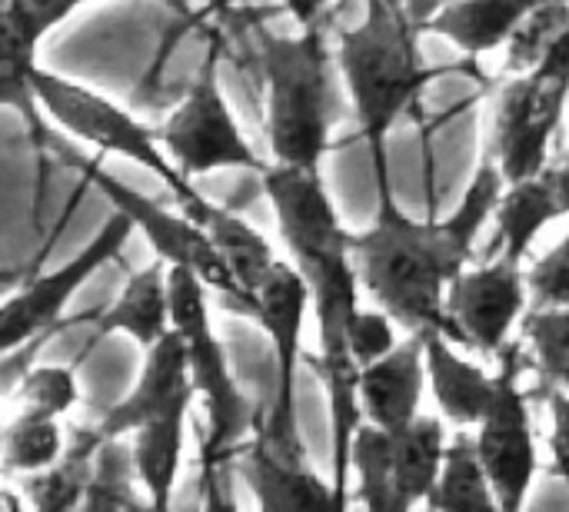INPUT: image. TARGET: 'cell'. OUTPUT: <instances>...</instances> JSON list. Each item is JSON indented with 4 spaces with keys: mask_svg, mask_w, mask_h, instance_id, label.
Masks as SVG:
<instances>
[{
    "mask_svg": "<svg viewBox=\"0 0 569 512\" xmlns=\"http://www.w3.org/2000/svg\"><path fill=\"white\" fill-rule=\"evenodd\" d=\"M567 107L569 70L553 60H537L500 87L487 150L500 163L507 183L530 180L543 170Z\"/></svg>",
    "mask_w": 569,
    "mask_h": 512,
    "instance_id": "cell-10",
    "label": "cell"
},
{
    "mask_svg": "<svg viewBox=\"0 0 569 512\" xmlns=\"http://www.w3.org/2000/svg\"><path fill=\"white\" fill-rule=\"evenodd\" d=\"M397 343H400L397 320L387 310H380V307H360L357 310V317L350 323V353L360 363V370L383 360Z\"/></svg>",
    "mask_w": 569,
    "mask_h": 512,
    "instance_id": "cell-31",
    "label": "cell"
},
{
    "mask_svg": "<svg viewBox=\"0 0 569 512\" xmlns=\"http://www.w3.org/2000/svg\"><path fill=\"white\" fill-rule=\"evenodd\" d=\"M10 3H13V0H0V17L7 13V7H10Z\"/></svg>",
    "mask_w": 569,
    "mask_h": 512,
    "instance_id": "cell-37",
    "label": "cell"
},
{
    "mask_svg": "<svg viewBox=\"0 0 569 512\" xmlns=\"http://www.w3.org/2000/svg\"><path fill=\"white\" fill-rule=\"evenodd\" d=\"M493 220H497V240H493L497 250L493 253H503V257L523 263L530 257L533 240L553 220H560V207H557L553 193L547 190V183L540 177H530V180L507 183V190L493 210Z\"/></svg>",
    "mask_w": 569,
    "mask_h": 512,
    "instance_id": "cell-25",
    "label": "cell"
},
{
    "mask_svg": "<svg viewBox=\"0 0 569 512\" xmlns=\"http://www.w3.org/2000/svg\"><path fill=\"white\" fill-rule=\"evenodd\" d=\"M530 307H569V233L527 270Z\"/></svg>",
    "mask_w": 569,
    "mask_h": 512,
    "instance_id": "cell-32",
    "label": "cell"
},
{
    "mask_svg": "<svg viewBox=\"0 0 569 512\" xmlns=\"http://www.w3.org/2000/svg\"><path fill=\"white\" fill-rule=\"evenodd\" d=\"M547 190L553 193L557 207H560V217H569V150L563 153H550V160L543 163V170L537 173Z\"/></svg>",
    "mask_w": 569,
    "mask_h": 512,
    "instance_id": "cell-34",
    "label": "cell"
},
{
    "mask_svg": "<svg viewBox=\"0 0 569 512\" xmlns=\"http://www.w3.org/2000/svg\"><path fill=\"white\" fill-rule=\"evenodd\" d=\"M47 147H53L70 163V170L80 173V180L90 183L113 207V213H120L147 240V247L153 250L157 260H163L167 267H187L190 273H197L210 287V293L223 297V303L233 313L247 317V297H243L240 283L233 280V273L227 270L210 233L197 220H190L180 207L170 210V207H163L143 193H137L133 187L117 180L110 170H103L97 160L80 157L70 147H63L57 137H47Z\"/></svg>",
    "mask_w": 569,
    "mask_h": 512,
    "instance_id": "cell-7",
    "label": "cell"
},
{
    "mask_svg": "<svg viewBox=\"0 0 569 512\" xmlns=\"http://www.w3.org/2000/svg\"><path fill=\"white\" fill-rule=\"evenodd\" d=\"M237 476L247 483L260 510H337L343 506L333 483H327L313 466L307 450L280 446L260 430L237 446L230 456Z\"/></svg>",
    "mask_w": 569,
    "mask_h": 512,
    "instance_id": "cell-14",
    "label": "cell"
},
{
    "mask_svg": "<svg viewBox=\"0 0 569 512\" xmlns=\"http://www.w3.org/2000/svg\"><path fill=\"white\" fill-rule=\"evenodd\" d=\"M377 210L373 223L353 233V263L373 307L387 310L407 333L447 337V290L453 277L477 263V230L457 213L447 220H413L393 190L390 157L370 160Z\"/></svg>",
    "mask_w": 569,
    "mask_h": 512,
    "instance_id": "cell-2",
    "label": "cell"
},
{
    "mask_svg": "<svg viewBox=\"0 0 569 512\" xmlns=\"http://www.w3.org/2000/svg\"><path fill=\"white\" fill-rule=\"evenodd\" d=\"M550 0H457L423 20V33H440L470 60L507 47L517 30Z\"/></svg>",
    "mask_w": 569,
    "mask_h": 512,
    "instance_id": "cell-21",
    "label": "cell"
},
{
    "mask_svg": "<svg viewBox=\"0 0 569 512\" xmlns=\"http://www.w3.org/2000/svg\"><path fill=\"white\" fill-rule=\"evenodd\" d=\"M427 510H500L473 433L450 436Z\"/></svg>",
    "mask_w": 569,
    "mask_h": 512,
    "instance_id": "cell-27",
    "label": "cell"
},
{
    "mask_svg": "<svg viewBox=\"0 0 569 512\" xmlns=\"http://www.w3.org/2000/svg\"><path fill=\"white\" fill-rule=\"evenodd\" d=\"M260 70L267 93V147L273 163L323 170V160L333 150V53L323 27H300L297 33L263 30Z\"/></svg>",
    "mask_w": 569,
    "mask_h": 512,
    "instance_id": "cell-4",
    "label": "cell"
},
{
    "mask_svg": "<svg viewBox=\"0 0 569 512\" xmlns=\"http://www.w3.org/2000/svg\"><path fill=\"white\" fill-rule=\"evenodd\" d=\"M160 147L187 180H200L220 170H253L267 163L243 137L230 100L220 83V43L213 40L200 60L197 77L190 80L180 103L157 127Z\"/></svg>",
    "mask_w": 569,
    "mask_h": 512,
    "instance_id": "cell-8",
    "label": "cell"
},
{
    "mask_svg": "<svg viewBox=\"0 0 569 512\" xmlns=\"http://www.w3.org/2000/svg\"><path fill=\"white\" fill-rule=\"evenodd\" d=\"M170 327L183 340L190 383L207 410L203 470L213 476L250 436L257 410L230 373L227 350L213 330L210 287L187 267H170Z\"/></svg>",
    "mask_w": 569,
    "mask_h": 512,
    "instance_id": "cell-6",
    "label": "cell"
},
{
    "mask_svg": "<svg viewBox=\"0 0 569 512\" xmlns=\"http://www.w3.org/2000/svg\"><path fill=\"white\" fill-rule=\"evenodd\" d=\"M420 20L407 0H367L363 20L340 33L337 67L357 110L370 160L390 157L387 140L410 107L420 103L433 70L420 50Z\"/></svg>",
    "mask_w": 569,
    "mask_h": 512,
    "instance_id": "cell-3",
    "label": "cell"
},
{
    "mask_svg": "<svg viewBox=\"0 0 569 512\" xmlns=\"http://www.w3.org/2000/svg\"><path fill=\"white\" fill-rule=\"evenodd\" d=\"M130 233L133 227L120 213H113L73 260L50 273L33 277L13 297H7L0 303V357L37 347L47 337H53L63 323V310L73 300V293L123 253Z\"/></svg>",
    "mask_w": 569,
    "mask_h": 512,
    "instance_id": "cell-12",
    "label": "cell"
},
{
    "mask_svg": "<svg viewBox=\"0 0 569 512\" xmlns=\"http://www.w3.org/2000/svg\"><path fill=\"white\" fill-rule=\"evenodd\" d=\"M197 223L210 233L213 247L220 250L227 270L233 273V280L240 283L243 297H247V310H250V293L257 290V283L270 273V267L280 260L273 253V243L253 227L247 223L240 213H233L230 207H220L213 200L203 203Z\"/></svg>",
    "mask_w": 569,
    "mask_h": 512,
    "instance_id": "cell-24",
    "label": "cell"
},
{
    "mask_svg": "<svg viewBox=\"0 0 569 512\" xmlns=\"http://www.w3.org/2000/svg\"><path fill=\"white\" fill-rule=\"evenodd\" d=\"M423 357H427V386L440 406V416L460 430H473L490 406L493 373L467 360L460 347L437 330L423 333Z\"/></svg>",
    "mask_w": 569,
    "mask_h": 512,
    "instance_id": "cell-20",
    "label": "cell"
},
{
    "mask_svg": "<svg viewBox=\"0 0 569 512\" xmlns=\"http://www.w3.org/2000/svg\"><path fill=\"white\" fill-rule=\"evenodd\" d=\"M100 440L103 436L97 433L93 423L70 426L63 453L47 470L17 480L23 503L37 512L80 510L87 486H90V476H93V456H97Z\"/></svg>",
    "mask_w": 569,
    "mask_h": 512,
    "instance_id": "cell-23",
    "label": "cell"
},
{
    "mask_svg": "<svg viewBox=\"0 0 569 512\" xmlns=\"http://www.w3.org/2000/svg\"><path fill=\"white\" fill-rule=\"evenodd\" d=\"M310 313V287L293 260H277L250 293L247 317L267 333L277 367L273 400L257 410L253 430L293 450H307L300 433V370H303V323Z\"/></svg>",
    "mask_w": 569,
    "mask_h": 512,
    "instance_id": "cell-9",
    "label": "cell"
},
{
    "mask_svg": "<svg viewBox=\"0 0 569 512\" xmlns=\"http://www.w3.org/2000/svg\"><path fill=\"white\" fill-rule=\"evenodd\" d=\"M277 3L293 17L297 27H317L323 10L330 7V0H277Z\"/></svg>",
    "mask_w": 569,
    "mask_h": 512,
    "instance_id": "cell-35",
    "label": "cell"
},
{
    "mask_svg": "<svg viewBox=\"0 0 569 512\" xmlns=\"http://www.w3.org/2000/svg\"><path fill=\"white\" fill-rule=\"evenodd\" d=\"M550 406V476L569 483V390H537Z\"/></svg>",
    "mask_w": 569,
    "mask_h": 512,
    "instance_id": "cell-33",
    "label": "cell"
},
{
    "mask_svg": "<svg viewBox=\"0 0 569 512\" xmlns=\"http://www.w3.org/2000/svg\"><path fill=\"white\" fill-rule=\"evenodd\" d=\"M263 193L277 217V230L290 260L310 287V313L317 320V357H310L330 406V466L340 503H350V443L363 423L360 363L350 353V323L360 303V277L353 263V233L343 227L327 190L323 170L267 163L260 170Z\"/></svg>",
    "mask_w": 569,
    "mask_h": 512,
    "instance_id": "cell-1",
    "label": "cell"
},
{
    "mask_svg": "<svg viewBox=\"0 0 569 512\" xmlns=\"http://www.w3.org/2000/svg\"><path fill=\"white\" fill-rule=\"evenodd\" d=\"M193 403H197V390H187L173 403H167L163 410L147 416L127 436L130 453H133V466H137V476H140V486L147 493L150 510H167L173 503Z\"/></svg>",
    "mask_w": 569,
    "mask_h": 512,
    "instance_id": "cell-18",
    "label": "cell"
},
{
    "mask_svg": "<svg viewBox=\"0 0 569 512\" xmlns=\"http://www.w3.org/2000/svg\"><path fill=\"white\" fill-rule=\"evenodd\" d=\"M520 337L533 350L540 390H569V307H530Z\"/></svg>",
    "mask_w": 569,
    "mask_h": 512,
    "instance_id": "cell-29",
    "label": "cell"
},
{
    "mask_svg": "<svg viewBox=\"0 0 569 512\" xmlns=\"http://www.w3.org/2000/svg\"><path fill=\"white\" fill-rule=\"evenodd\" d=\"M450 433L440 416L420 413L403 430H390V460H393V506L397 512L427 506L443 453H447Z\"/></svg>",
    "mask_w": 569,
    "mask_h": 512,
    "instance_id": "cell-22",
    "label": "cell"
},
{
    "mask_svg": "<svg viewBox=\"0 0 569 512\" xmlns=\"http://www.w3.org/2000/svg\"><path fill=\"white\" fill-rule=\"evenodd\" d=\"M500 370L493 373V396L480 423L473 426V440L480 460L490 473V486L497 493L500 512H517L527 506L530 490L540 473V446L530 420V393L520 386V340L507 343L500 353Z\"/></svg>",
    "mask_w": 569,
    "mask_h": 512,
    "instance_id": "cell-11",
    "label": "cell"
},
{
    "mask_svg": "<svg viewBox=\"0 0 569 512\" xmlns=\"http://www.w3.org/2000/svg\"><path fill=\"white\" fill-rule=\"evenodd\" d=\"M30 93H33L37 110L47 120H53L60 130H67L73 140L87 143L97 153H113V157L130 160L133 167L153 173L170 190L173 207H180L190 220L200 217V210L210 197H203L193 187V180H187L173 167V160L160 147L157 130L147 127L140 117H133L127 107H120L117 100L97 93L93 87H87L80 80L43 70L40 63L30 70Z\"/></svg>",
    "mask_w": 569,
    "mask_h": 512,
    "instance_id": "cell-5",
    "label": "cell"
},
{
    "mask_svg": "<svg viewBox=\"0 0 569 512\" xmlns=\"http://www.w3.org/2000/svg\"><path fill=\"white\" fill-rule=\"evenodd\" d=\"M87 3L97 0H13L0 17V107H17L33 130L43 127V113L30 93L40 40Z\"/></svg>",
    "mask_w": 569,
    "mask_h": 512,
    "instance_id": "cell-15",
    "label": "cell"
},
{
    "mask_svg": "<svg viewBox=\"0 0 569 512\" xmlns=\"http://www.w3.org/2000/svg\"><path fill=\"white\" fill-rule=\"evenodd\" d=\"M170 333V267L163 260L137 270L117 300L93 317V343L103 337H127L140 347H153Z\"/></svg>",
    "mask_w": 569,
    "mask_h": 512,
    "instance_id": "cell-19",
    "label": "cell"
},
{
    "mask_svg": "<svg viewBox=\"0 0 569 512\" xmlns=\"http://www.w3.org/2000/svg\"><path fill=\"white\" fill-rule=\"evenodd\" d=\"M447 337L477 353L497 357L530 310L523 263L493 253L487 263L463 267L447 290Z\"/></svg>",
    "mask_w": 569,
    "mask_h": 512,
    "instance_id": "cell-13",
    "label": "cell"
},
{
    "mask_svg": "<svg viewBox=\"0 0 569 512\" xmlns=\"http://www.w3.org/2000/svg\"><path fill=\"white\" fill-rule=\"evenodd\" d=\"M137 506H150V503H147V493H143L137 466H133L130 440L107 436L97 446L93 476H90L80 510H137Z\"/></svg>",
    "mask_w": 569,
    "mask_h": 512,
    "instance_id": "cell-28",
    "label": "cell"
},
{
    "mask_svg": "<svg viewBox=\"0 0 569 512\" xmlns=\"http://www.w3.org/2000/svg\"><path fill=\"white\" fill-rule=\"evenodd\" d=\"M67 446L60 416L20 410L0 426V480H20L47 470Z\"/></svg>",
    "mask_w": 569,
    "mask_h": 512,
    "instance_id": "cell-26",
    "label": "cell"
},
{
    "mask_svg": "<svg viewBox=\"0 0 569 512\" xmlns=\"http://www.w3.org/2000/svg\"><path fill=\"white\" fill-rule=\"evenodd\" d=\"M330 3H333V0H330Z\"/></svg>",
    "mask_w": 569,
    "mask_h": 512,
    "instance_id": "cell-38",
    "label": "cell"
},
{
    "mask_svg": "<svg viewBox=\"0 0 569 512\" xmlns=\"http://www.w3.org/2000/svg\"><path fill=\"white\" fill-rule=\"evenodd\" d=\"M187 390H193L187 350H183V340L170 327L167 337H160L153 347L143 350V363H140L133 390L123 400H117L93 426L103 440L107 436H130L147 416H153L157 410H163L167 403H173Z\"/></svg>",
    "mask_w": 569,
    "mask_h": 512,
    "instance_id": "cell-17",
    "label": "cell"
},
{
    "mask_svg": "<svg viewBox=\"0 0 569 512\" xmlns=\"http://www.w3.org/2000/svg\"><path fill=\"white\" fill-rule=\"evenodd\" d=\"M20 410H33V413H47V416H70L73 406L80 403V383H77V370L73 367H60V363H30L13 393Z\"/></svg>",
    "mask_w": 569,
    "mask_h": 512,
    "instance_id": "cell-30",
    "label": "cell"
},
{
    "mask_svg": "<svg viewBox=\"0 0 569 512\" xmlns=\"http://www.w3.org/2000/svg\"><path fill=\"white\" fill-rule=\"evenodd\" d=\"M450 3H457V0H407V7H410V13L423 23V20H430L437 10H443V7H450Z\"/></svg>",
    "mask_w": 569,
    "mask_h": 512,
    "instance_id": "cell-36",
    "label": "cell"
},
{
    "mask_svg": "<svg viewBox=\"0 0 569 512\" xmlns=\"http://www.w3.org/2000/svg\"><path fill=\"white\" fill-rule=\"evenodd\" d=\"M363 420L383 430H403L423 413L427 357L423 333H407L383 360L360 370Z\"/></svg>",
    "mask_w": 569,
    "mask_h": 512,
    "instance_id": "cell-16",
    "label": "cell"
}]
</instances>
